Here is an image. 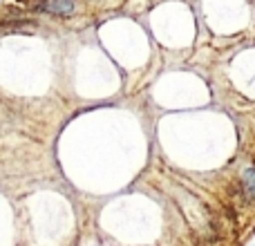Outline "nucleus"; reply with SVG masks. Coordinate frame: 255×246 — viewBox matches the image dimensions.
<instances>
[{
    "mask_svg": "<svg viewBox=\"0 0 255 246\" xmlns=\"http://www.w3.org/2000/svg\"><path fill=\"white\" fill-rule=\"evenodd\" d=\"M45 9L58 13V16H70V13H74V0H47Z\"/></svg>",
    "mask_w": 255,
    "mask_h": 246,
    "instance_id": "f257e3e1",
    "label": "nucleus"
},
{
    "mask_svg": "<svg viewBox=\"0 0 255 246\" xmlns=\"http://www.w3.org/2000/svg\"><path fill=\"white\" fill-rule=\"evenodd\" d=\"M242 188L249 199H255V168H249L242 175Z\"/></svg>",
    "mask_w": 255,
    "mask_h": 246,
    "instance_id": "f03ea898",
    "label": "nucleus"
}]
</instances>
